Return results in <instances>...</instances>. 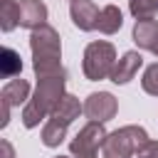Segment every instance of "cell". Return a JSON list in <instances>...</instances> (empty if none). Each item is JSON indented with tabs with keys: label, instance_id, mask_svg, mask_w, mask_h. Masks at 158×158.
<instances>
[{
	"label": "cell",
	"instance_id": "1",
	"mask_svg": "<svg viewBox=\"0 0 158 158\" xmlns=\"http://www.w3.org/2000/svg\"><path fill=\"white\" fill-rule=\"evenodd\" d=\"M30 49H32V69H35L37 79L67 74L64 67H62L59 32L52 25H42L37 30H32V35H30Z\"/></svg>",
	"mask_w": 158,
	"mask_h": 158
},
{
	"label": "cell",
	"instance_id": "2",
	"mask_svg": "<svg viewBox=\"0 0 158 158\" xmlns=\"http://www.w3.org/2000/svg\"><path fill=\"white\" fill-rule=\"evenodd\" d=\"M64 84H67V74L37 79V89H35L32 99L25 104V109H22V123H25V128H35V126H40V121L49 118V114L54 111V106L59 104V99L67 94Z\"/></svg>",
	"mask_w": 158,
	"mask_h": 158
},
{
	"label": "cell",
	"instance_id": "3",
	"mask_svg": "<svg viewBox=\"0 0 158 158\" xmlns=\"http://www.w3.org/2000/svg\"><path fill=\"white\" fill-rule=\"evenodd\" d=\"M148 141V133L143 126H136V123H128V126H121L116 131H111L101 146V156L104 158H133L136 151Z\"/></svg>",
	"mask_w": 158,
	"mask_h": 158
},
{
	"label": "cell",
	"instance_id": "4",
	"mask_svg": "<svg viewBox=\"0 0 158 158\" xmlns=\"http://www.w3.org/2000/svg\"><path fill=\"white\" fill-rule=\"evenodd\" d=\"M114 64H116V47L111 42L96 40V42L86 44L84 59H81V69H84V77L89 81L109 79L111 72H114Z\"/></svg>",
	"mask_w": 158,
	"mask_h": 158
},
{
	"label": "cell",
	"instance_id": "5",
	"mask_svg": "<svg viewBox=\"0 0 158 158\" xmlns=\"http://www.w3.org/2000/svg\"><path fill=\"white\" fill-rule=\"evenodd\" d=\"M106 128L104 123L99 121H89L86 126L79 128V133L69 141V153L74 158H96L99 156V148L104 146L106 141Z\"/></svg>",
	"mask_w": 158,
	"mask_h": 158
},
{
	"label": "cell",
	"instance_id": "6",
	"mask_svg": "<svg viewBox=\"0 0 158 158\" xmlns=\"http://www.w3.org/2000/svg\"><path fill=\"white\" fill-rule=\"evenodd\" d=\"M118 111V101L111 91H94L86 96L84 101V116L89 121H99V123H106L116 116Z\"/></svg>",
	"mask_w": 158,
	"mask_h": 158
},
{
	"label": "cell",
	"instance_id": "7",
	"mask_svg": "<svg viewBox=\"0 0 158 158\" xmlns=\"http://www.w3.org/2000/svg\"><path fill=\"white\" fill-rule=\"evenodd\" d=\"M69 15H72V22H74L81 32H91V30L99 27V15H101V10H99L91 0H72Z\"/></svg>",
	"mask_w": 158,
	"mask_h": 158
},
{
	"label": "cell",
	"instance_id": "8",
	"mask_svg": "<svg viewBox=\"0 0 158 158\" xmlns=\"http://www.w3.org/2000/svg\"><path fill=\"white\" fill-rule=\"evenodd\" d=\"M141 64H143V57H141V52H126L121 59H116V64H114V72H111V81L114 84H128L133 77H136V72L141 69Z\"/></svg>",
	"mask_w": 158,
	"mask_h": 158
},
{
	"label": "cell",
	"instance_id": "9",
	"mask_svg": "<svg viewBox=\"0 0 158 158\" xmlns=\"http://www.w3.org/2000/svg\"><path fill=\"white\" fill-rule=\"evenodd\" d=\"M47 25V5L42 0H20V27L37 30Z\"/></svg>",
	"mask_w": 158,
	"mask_h": 158
},
{
	"label": "cell",
	"instance_id": "10",
	"mask_svg": "<svg viewBox=\"0 0 158 158\" xmlns=\"http://www.w3.org/2000/svg\"><path fill=\"white\" fill-rule=\"evenodd\" d=\"M84 111V104H79V99L77 96H72V94H64L62 99H59V104L54 106V111L49 114V118L52 121H57V123H62V126H69L74 118H79V114Z\"/></svg>",
	"mask_w": 158,
	"mask_h": 158
},
{
	"label": "cell",
	"instance_id": "11",
	"mask_svg": "<svg viewBox=\"0 0 158 158\" xmlns=\"http://www.w3.org/2000/svg\"><path fill=\"white\" fill-rule=\"evenodd\" d=\"M133 42L141 47V49H151L158 44V20L153 17H143V20H136L133 25Z\"/></svg>",
	"mask_w": 158,
	"mask_h": 158
},
{
	"label": "cell",
	"instance_id": "12",
	"mask_svg": "<svg viewBox=\"0 0 158 158\" xmlns=\"http://www.w3.org/2000/svg\"><path fill=\"white\" fill-rule=\"evenodd\" d=\"M25 99H30V84L25 79H10L0 91V101L7 106H20Z\"/></svg>",
	"mask_w": 158,
	"mask_h": 158
},
{
	"label": "cell",
	"instance_id": "13",
	"mask_svg": "<svg viewBox=\"0 0 158 158\" xmlns=\"http://www.w3.org/2000/svg\"><path fill=\"white\" fill-rule=\"evenodd\" d=\"M121 25H123V15H121V10H118L116 5H106V7H101L99 27H96L101 35H116V32L121 30Z\"/></svg>",
	"mask_w": 158,
	"mask_h": 158
},
{
	"label": "cell",
	"instance_id": "14",
	"mask_svg": "<svg viewBox=\"0 0 158 158\" xmlns=\"http://www.w3.org/2000/svg\"><path fill=\"white\" fill-rule=\"evenodd\" d=\"M20 25V2L15 0H2L0 2V30L10 32Z\"/></svg>",
	"mask_w": 158,
	"mask_h": 158
},
{
	"label": "cell",
	"instance_id": "15",
	"mask_svg": "<svg viewBox=\"0 0 158 158\" xmlns=\"http://www.w3.org/2000/svg\"><path fill=\"white\" fill-rule=\"evenodd\" d=\"M0 72L7 79H12V77H17L22 72V59H20V54L15 49L2 47V52H0Z\"/></svg>",
	"mask_w": 158,
	"mask_h": 158
},
{
	"label": "cell",
	"instance_id": "16",
	"mask_svg": "<svg viewBox=\"0 0 158 158\" xmlns=\"http://www.w3.org/2000/svg\"><path fill=\"white\" fill-rule=\"evenodd\" d=\"M67 128H69V126H62V123L47 118V123L42 126V143H44L47 148H57V146L67 138Z\"/></svg>",
	"mask_w": 158,
	"mask_h": 158
},
{
	"label": "cell",
	"instance_id": "17",
	"mask_svg": "<svg viewBox=\"0 0 158 158\" xmlns=\"http://www.w3.org/2000/svg\"><path fill=\"white\" fill-rule=\"evenodd\" d=\"M128 10L136 20L153 17L158 12V0H128Z\"/></svg>",
	"mask_w": 158,
	"mask_h": 158
},
{
	"label": "cell",
	"instance_id": "18",
	"mask_svg": "<svg viewBox=\"0 0 158 158\" xmlns=\"http://www.w3.org/2000/svg\"><path fill=\"white\" fill-rule=\"evenodd\" d=\"M141 86H143V91H146V94L158 96V62H153L151 67H146L143 79H141Z\"/></svg>",
	"mask_w": 158,
	"mask_h": 158
},
{
	"label": "cell",
	"instance_id": "19",
	"mask_svg": "<svg viewBox=\"0 0 158 158\" xmlns=\"http://www.w3.org/2000/svg\"><path fill=\"white\" fill-rule=\"evenodd\" d=\"M133 158H158V141H146L138 151H136V156Z\"/></svg>",
	"mask_w": 158,
	"mask_h": 158
},
{
	"label": "cell",
	"instance_id": "20",
	"mask_svg": "<svg viewBox=\"0 0 158 158\" xmlns=\"http://www.w3.org/2000/svg\"><path fill=\"white\" fill-rule=\"evenodd\" d=\"M153 54H156V57H158V44H156V47H153Z\"/></svg>",
	"mask_w": 158,
	"mask_h": 158
},
{
	"label": "cell",
	"instance_id": "21",
	"mask_svg": "<svg viewBox=\"0 0 158 158\" xmlns=\"http://www.w3.org/2000/svg\"><path fill=\"white\" fill-rule=\"evenodd\" d=\"M54 158H69V156H54Z\"/></svg>",
	"mask_w": 158,
	"mask_h": 158
}]
</instances>
